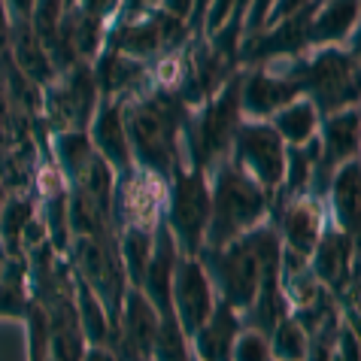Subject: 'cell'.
<instances>
[{
  "instance_id": "7402d4cb",
  "label": "cell",
  "mask_w": 361,
  "mask_h": 361,
  "mask_svg": "<svg viewBox=\"0 0 361 361\" xmlns=\"http://www.w3.org/2000/svg\"><path fill=\"white\" fill-rule=\"evenodd\" d=\"M231 361H274L267 334L255 328H243L234 340V349H231Z\"/></svg>"
},
{
  "instance_id": "d4e9b609",
  "label": "cell",
  "mask_w": 361,
  "mask_h": 361,
  "mask_svg": "<svg viewBox=\"0 0 361 361\" xmlns=\"http://www.w3.org/2000/svg\"><path fill=\"white\" fill-rule=\"evenodd\" d=\"M37 0H16V6L22 9V16H31V9H34Z\"/></svg>"
},
{
  "instance_id": "8992f818",
  "label": "cell",
  "mask_w": 361,
  "mask_h": 361,
  "mask_svg": "<svg viewBox=\"0 0 361 361\" xmlns=\"http://www.w3.org/2000/svg\"><path fill=\"white\" fill-rule=\"evenodd\" d=\"M197 258L204 264L216 295L228 300L237 313H246V307L252 304V298L258 292V283H262V258H258L252 237L243 234L234 243H225L216 249L204 246Z\"/></svg>"
},
{
  "instance_id": "5bb4252c",
  "label": "cell",
  "mask_w": 361,
  "mask_h": 361,
  "mask_svg": "<svg viewBox=\"0 0 361 361\" xmlns=\"http://www.w3.org/2000/svg\"><path fill=\"white\" fill-rule=\"evenodd\" d=\"M97 82L88 64H79L73 73L64 79V92L49 94V109L61 131H85L92 125V116L97 109Z\"/></svg>"
},
{
  "instance_id": "4fadbf2b",
  "label": "cell",
  "mask_w": 361,
  "mask_h": 361,
  "mask_svg": "<svg viewBox=\"0 0 361 361\" xmlns=\"http://www.w3.org/2000/svg\"><path fill=\"white\" fill-rule=\"evenodd\" d=\"M125 100L122 97H100V104L92 116V146L94 152L109 164L116 176L128 173L134 167V155H131V143H128V131H125Z\"/></svg>"
},
{
  "instance_id": "d6986e66",
  "label": "cell",
  "mask_w": 361,
  "mask_h": 361,
  "mask_svg": "<svg viewBox=\"0 0 361 361\" xmlns=\"http://www.w3.org/2000/svg\"><path fill=\"white\" fill-rule=\"evenodd\" d=\"M31 300L34 295L25 255H6V262L0 264V319H25Z\"/></svg>"
},
{
  "instance_id": "ffe728a7",
  "label": "cell",
  "mask_w": 361,
  "mask_h": 361,
  "mask_svg": "<svg viewBox=\"0 0 361 361\" xmlns=\"http://www.w3.org/2000/svg\"><path fill=\"white\" fill-rule=\"evenodd\" d=\"M37 219L31 197H9L0 209V240H4V255H22L25 234Z\"/></svg>"
},
{
  "instance_id": "52a82bcc",
  "label": "cell",
  "mask_w": 361,
  "mask_h": 361,
  "mask_svg": "<svg viewBox=\"0 0 361 361\" xmlns=\"http://www.w3.org/2000/svg\"><path fill=\"white\" fill-rule=\"evenodd\" d=\"M228 158L246 176H252L274 200V192L286 173V143L274 131V125L262 122V118H243L234 140H231Z\"/></svg>"
},
{
  "instance_id": "603a6c76",
  "label": "cell",
  "mask_w": 361,
  "mask_h": 361,
  "mask_svg": "<svg viewBox=\"0 0 361 361\" xmlns=\"http://www.w3.org/2000/svg\"><path fill=\"white\" fill-rule=\"evenodd\" d=\"M307 4H313V0H274V6H270V13H267V18H264L262 27L283 22V18H288L292 13H298V9H304ZM262 27H258V31H262Z\"/></svg>"
},
{
  "instance_id": "ac0fdd59",
  "label": "cell",
  "mask_w": 361,
  "mask_h": 361,
  "mask_svg": "<svg viewBox=\"0 0 361 361\" xmlns=\"http://www.w3.org/2000/svg\"><path fill=\"white\" fill-rule=\"evenodd\" d=\"M267 122L274 125V131L283 137L286 146H304L310 140L319 137V122H322V116H319V109L313 106V100L300 94L292 100V104L276 109Z\"/></svg>"
},
{
  "instance_id": "7c38bea8",
  "label": "cell",
  "mask_w": 361,
  "mask_h": 361,
  "mask_svg": "<svg viewBox=\"0 0 361 361\" xmlns=\"http://www.w3.org/2000/svg\"><path fill=\"white\" fill-rule=\"evenodd\" d=\"M295 97H300V85L288 73H283V70H274L270 64H264L262 70H252V73L243 70V85H240L243 118H262V122H267L276 109L292 104Z\"/></svg>"
},
{
  "instance_id": "ba28073f",
  "label": "cell",
  "mask_w": 361,
  "mask_h": 361,
  "mask_svg": "<svg viewBox=\"0 0 361 361\" xmlns=\"http://www.w3.org/2000/svg\"><path fill=\"white\" fill-rule=\"evenodd\" d=\"M310 270L346 310V319H353V295H358V240L328 222L310 252Z\"/></svg>"
},
{
  "instance_id": "7a4b0ae2",
  "label": "cell",
  "mask_w": 361,
  "mask_h": 361,
  "mask_svg": "<svg viewBox=\"0 0 361 361\" xmlns=\"http://www.w3.org/2000/svg\"><path fill=\"white\" fill-rule=\"evenodd\" d=\"M209 222L204 246L216 249L234 243L255 225L270 219V195L252 176H246L231 158H222L209 170ZM200 246V249H204Z\"/></svg>"
},
{
  "instance_id": "44dd1931",
  "label": "cell",
  "mask_w": 361,
  "mask_h": 361,
  "mask_svg": "<svg viewBox=\"0 0 361 361\" xmlns=\"http://www.w3.org/2000/svg\"><path fill=\"white\" fill-rule=\"evenodd\" d=\"M267 340H270V358L274 361H304L307 358L310 337L292 313H286L274 328H270Z\"/></svg>"
},
{
  "instance_id": "277c9868",
  "label": "cell",
  "mask_w": 361,
  "mask_h": 361,
  "mask_svg": "<svg viewBox=\"0 0 361 361\" xmlns=\"http://www.w3.org/2000/svg\"><path fill=\"white\" fill-rule=\"evenodd\" d=\"M286 73L300 85V94L313 100L319 116L358 106V52L340 46H313L288 58Z\"/></svg>"
},
{
  "instance_id": "5b68a950",
  "label": "cell",
  "mask_w": 361,
  "mask_h": 361,
  "mask_svg": "<svg viewBox=\"0 0 361 361\" xmlns=\"http://www.w3.org/2000/svg\"><path fill=\"white\" fill-rule=\"evenodd\" d=\"M209 222V176L195 164H176L164 192V225L176 240L179 255H197Z\"/></svg>"
},
{
  "instance_id": "30bf717a",
  "label": "cell",
  "mask_w": 361,
  "mask_h": 361,
  "mask_svg": "<svg viewBox=\"0 0 361 361\" xmlns=\"http://www.w3.org/2000/svg\"><path fill=\"white\" fill-rule=\"evenodd\" d=\"M270 222L276 225V234L283 240L286 252H295L300 258H310L319 234L328 225V207L319 195H300L286 204L270 209Z\"/></svg>"
},
{
  "instance_id": "e0dca14e",
  "label": "cell",
  "mask_w": 361,
  "mask_h": 361,
  "mask_svg": "<svg viewBox=\"0 0 361 361\" xmlns=\"http://www.w3.org/2000/svg\"><path fill=\"white\" fill-rule=\"evenodd\" d=\"M358 25V0H322L310 25V49L340 46Z\"/></svg>"
},
{
  "instance_id": "2e32d148",
  "label": "cell",
  "mask_w": 361,
  "mask_h": 361,
  "mask_svg": "<svg viewBox=\"0 0 361 361\" xmlns=\"http://www.w3.org/2000/svg\"><path fill=\"white\" fill-rule=\"evenodd\" d=\"M361 164L358 158L340 164L328 179L325 188V207H328V222L337 225L343 234L358 240V204H361Z\"/></svg>"
},
{
  "instance_id": "9a60e30c",
  "label": "cell",
  "mask_w": 361,
  "mask_h": 361,
  "mask_svg": "<svg viewBox=\"0 0 361 361\" xmlns=\"http://www.w3.org/2000/svg\"><path fill=\"white\" fill-rule=\"evenodd\" d=\"M243 328H246L243 316L228 300L216 298V307L207 316V322L188 337L192 358L195 361H231V349H234V340Z\"/></svg>"
},
{
  "instance_id": "8fae6325",
  "label": "cell",
  "mask_w": 361,
  "mask_h": 361,
  "mask_svg": "<svg viewBox=\"0 0 361 361\" xmlns=\"http://www.w3.org/2000/svg\"><path fill=\"white\" fill-rule=\"evenodd\" d=\"M349 158H358V106L322 116V122H319V164L310 195L325 197L331 173Z\"/></svg>"
},
{
  "instance_id": "6da1fadb",
  "label": "cell",
  "mask_w": 361,
  "mask_h": 361,
  "mask_svg": "<svg viewBox=\"0 0 361 361\" xmlns=\"http://www.w3.org/2000/svg\"><path fill=\"white\" fill-rule=\"evenodd\" d=\"M188 106L183 97L161 88H143L131 94V104L125 100V131L131 143L134 164L146 173L167 183L176 164L185 161V116Z\"/></svg>"
},
{
  "instance_id": "cb8c5ba5",
  "label": "cell",
  "mask_w": 361,
  "mask_h": 361,
  "mask_svg": "<svg viewBox=\"0 0 361 361\" xmlns=\"http://www.w3.org/2000/svg\"><path fill=\"white\" fill-rule=\"evenodd\" d=\"M82 361H118V355L104 343H85Z\"/></svg>"
},
{
  "instance_id": "9c48e42d",
  "label": "cell",
  "mask_w": 361,
  "mask_h": 361,
  "mask_svg": "<svg viewBox=\"0 0 361 361\" xmlns=\"http://www.w3.org/2000/svg\"><path fill=\"white\" fill-rule=\"evenodd\" d=\"M170 298H173V313H176L179 328H183L185 337H192L195 331L207 322V316L213 313L216 298H219L197 255H179L176 258Z\"/></svg>"
},
{
  "instance_id": "3957f363",
  "label": "cell",
  "mask_w": 361,
  "mask_h": 361,
  "mask_svg": "<svg viewBox=\"0 0 361 361\" xmlns=\"http://www.w3.org/2000/svg\"><path fill=\"white\" fill-rule=\"evenodd\" d=\"M240 85H243V70H234L219 92L209 94L204 104H197L185 116V161L200 170H213L222 158L231 152V140H234L240 122H243V109H240Z\"/></svg>"
}]
</instances>
